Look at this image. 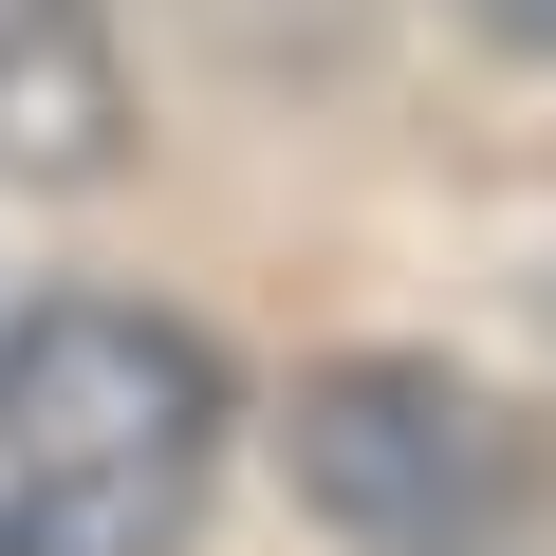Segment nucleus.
Returning a JSON list of instances; mask_svg holds the SVG:
<instances>
[{
    "instance_id": "20e7f679",
    "label": "nucleus",
    "mask_w": 556,
    "mask_h": 556,
    "mask_svg": "<svg viewBox=\"0 0 556 556\" xmlns=\"http://www.w3.org/2000/svg\"><path fill=\"white\" fill-rule=\"evenodd\" d=\"M482 20H501V38H519V56H556V0H482Z\"/></svg>"
},
{
    "instance_id": "f03ea898",
    "label": "nucleus",
    "mask_w": 556,
    "mask_h": 556,
    "mask_svg": "<svg viewBox=\"0 0 556 556\" xmlns=\"http://www.w3.org/2000/svg\"><path fill=\"white\" fill-rule=\"evenodd\" d=\"M278 445H298V501L371 556H482L519 519V408L464 390L445 353H334L298 371V408H278Z\"/></svg>"
},
{
    "instance_id": "7ed1b4c3",
    "label": "nucleus",
    "mask_w": 556,
    "mask_h": 556,
    "mask_svg": "<svg viewBox=\"0 0 556 556\" xmlns=\"http://www.w3.org/2000/svg\"><path fill=\"white\" fill-rule=\"evenodd\" d=\"M130 130L112 20L93 0H0V186H93Z\"/></svg>"
},
{
    "instance_id": "f257e3e1",
    "label": "nucleus",
    "mask_w": 556,
    "mask_h": 556,
    "mask_svg": "<svg viewBox=\"0 0 556 556\" xmlns=\"http://www.w3.org/2000/svg\"><path fill=\"white\" fill-rule=\"evenodd\" d=\"M223 353L149 298H38L0 334V556H186L223 482Z\"/></svg>"
}]
</instances>
